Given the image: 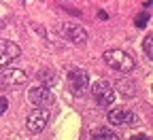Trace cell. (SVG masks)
<instances>
[{"instance_id":"cell-1","label":"cell","mask_w":153,"mask_h":140,"mask_svg":"<svg viewBox=\"0 0 153 140\" xmlns=\"http://www.w3.org/2000/svg\"><path fill=\"white\" fill-rule=\"evenodd\" d=\"M104 62L108 64V68H113V70H117V72H132L134 70V57L130 55V53H126V51H121V49H108L106 53H104Z\"/></svg>"},{"instance_id":"cell-2","label":"cell","mask_w":153,"mask_h":140,"mask_svg":"<svg viewBox=\"0 0 153 140\" xmlns=\"http://www.w3.org/2000/svg\"><path fill=\"white\" fill-rule=\"evenodd\" d=\"M91 96L100 108H111L115 104V89L108 81H96L91 85Z\"/></svg>"},{"instance_id":"cell-3","label":"cell","mask_w":153,"mask_h":140,"mask_svg":"<svg viewBox=\"0 0 153 140\" xmlns=\"http://www.w3.org/2000/svg\"><path fill=\"white\" fill-rule=\"evenodd\" d=\"M47 123H49V110H47L45 106H36V108L28 115V121H26V125H28V130H30L32 134L43 132V130L47 127Z\"/></svg>"},{"instance_id":"cell-4","label":"cell","mask_w":153,"mask_h":140,"mask_svg":"<svg viewBox=\"0 0 153 140\" xmlns=\"http://www.w3.org/2000/svg\"><path fill=\"white\" fill-rule=\"evenodd\" d=\"M62 36L74 45H81L87 41V30L74 21H66V24H62Z\"/></svg>"},{"instance_id":"cell-5","label":"cell","mask_w":153,"mask_h":140,"mask_svg":"<svg viewBox=\"0 0 153 140\" xmlns=\"http://www.w3.org/2000/svg\"><path fill=\"white\" fill-rule=\"evenodd\" d=\"M106 119H108L111 125H132V123H136V115L132 110H128V108H123V106L111 108Z\"/></svg>"},{"instance_id":"cell-6","label":"cell","mask_w":153,"mask_h":140,"mask_svg":"<svg viewBox=\"0 0 153 140\" xmlns=\"http://www.w3.org/2000/svg\"><path fill=\"white\" fill-rule=\"evenodd\" d=\"M26 72L19 68H9L0 72V87H22L26 85Z\"/></svg>"},{"instance_id":"cell-7","label":"cell","mask_w":153,"mask_h":140,"mask_svg":"<svg viewBox=\"0 0 153 140\" xmlns=\"http://www.w3.org/2000/svg\"><path fill=\"white\" fill-rule=\"evenodd\" d=\"M19 53H22V49H19L15 43H11V41H0V70H2L4 66H9L13 59H17Z\"/></svg>"},{"instance_id":"cell-8","label":"cell","mask_w":153,"mask_h":140,"mask_svg":"<svg viewBox=\"0 0 153 140\" xmlns=\"http://www.w3.org/2000/svg\"><path fill=\"white\" fill-rule=\"evenodd\" d=\"M28 98H30V102H32L34 106H45V108L53 102V96H51L49 87H43V85L32 87V89L28 91Z\"/></svg>"},{"instance_id":"cell-9","label":"cell","mask_w":153,"mask_h":140,"mask_svg":"<svg viewBox=\"0 0 153 140\" xmlns=\"http://www.w3.org/2000/svg\"><path fill=\"white\" fill-rule=\"evenodd\" d=\"M87 83H89V74H87L83 68L70 70V74H68V85H70V89H72L74 93H81V91L87 87Z\"/></svg>"},{"instance_id":"cell-10","label":"cell","mask_w":153,"mask_h":140,"mask_svg":"<svg viewBox=\"0 0 153 140\" xmlns=\"http://www.w3.org/2000/svg\"><path fill=\"white\" fill-rule=\"evenodd\" d=\"M113 89L119 91L123 98H134V93H136V85H134L132 79H117Z\"/></svg>"},{"instance_id":"cell-11","label":"cell","mask_w":153,"mask_h":140,"mask_svg":"<svg viewBox=\"0 0 153 140\" xmlns=\"http://www.w3.org/2000/svg\"><path fill=\"white\" fill-rule=\"evenodd\" d=\"M91 140H119L111 127H94L91 130Z\"/></svg>"},{"instance_id":"cell-12","label":"cell","mask_w":153,"mask_h":140,"mask_svg":"<svg viewBox=\"0 0 153 140\" xmlns=\"http://www.w3.org/2000/svg\"><path fill=\"white\" fill-rule=\"evenodd\" d=\"M38 81H41L43 87H49V85H55L57 76H55V72H51V70H43V72H38Z\"/></svg>"},{"instance_id":"cell-13","label":"cell","mask_w":153,"mask_h":140,"mask_svg":"<svg viewBox=\"0 0 153 140\" xmlns=\"http://www.w3.org/2000/svg\"><path fill=\"white\" fill-rule=\"evenodd\" d=\"M143 47H145V53H147V57L151 59V57H153V36H151V34H149V36L145 38Z\"/></svg>"},{"instance_id":"cell-14","label":"cell","mask_w":153,"mask_h":140,"mask_svg":"<svg viewBox=\"0 0 153 140\" xmlns=\"http://www.w3.org/2000/svg\"><path fill=\"white\" fill-rule=\"evenodd\" d=\"M7 108H9V100H7L4 96H0V115H4Z\"/></svg>"},{"instance_id":"cell-15","label":"cell","mask_w":153,"mask_h":140,"mask_svg":"<svg viewBox=\"0 0 153 140\" xmlns=\"http://www.w3.org/2000/svg\"><path fill=\"white\" fill-rule=\"evenodd\" d=\"M147 21H149V15H147V13H143L140 17H136V26H140V28H143Z\"/></svg>"},{"instance_id":"cell-16","label":"cell","mask_w":153,"mask_h":140,"mask_svg":"<svg viewBox=\"0 0 153 140\" xmlns=\"http://www.w3.org/2000/svg\"><path fill=\"white\" fill-rule=\"evenodd\" d=\"M130 140H151L149 136H145V134H136V136H132Z\"/></svg>"}]
</instances>
